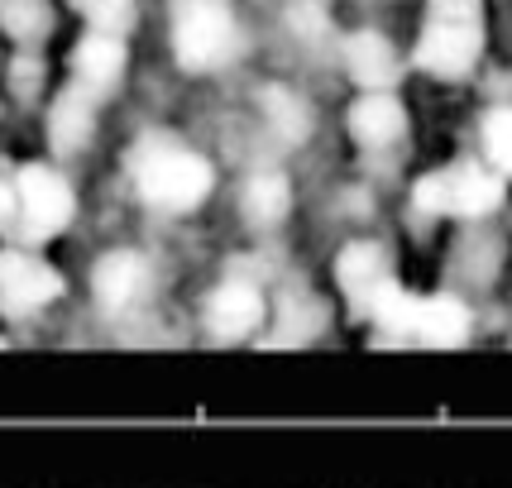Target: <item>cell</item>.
Segmentation results:
<instances>
[{"instance_id":"8992f818","label":"cell","mask_w":512,"mask_h":488,"mask_svg":"<svg viewBox=\"0 0 512 488\" xmlns=\"http://www.w3.org/2000/svg\"><path fill=\"white\" fill-rule=\"evenodd\" d=\"M168 48L187 77H216L235 67L245 29L230 0H173L168 5Z\"/></svg>"},{"instance_id":"ffe728a7","label":"cell","mask_w":512,"mask_h":488,"mask_svg":"<svg viewBox=\"0 0 512 488\" xmlns=\"http://www.w3.org/2000/svg\"><path fill=\"white\" fill-rule=\"evenodd\" d=\"M474 154L512 182V101H493L474 125Z\"/></svg>"},{"instance_id":"8fae6325","label":"cell","mask_w":512,"mask_h":488,"mask_svg":"<svg viewBox=\"0 0 512 488\" xmlns=\"http://www.w3.org/2000/svg\"><path fill=\"white\" fill-rule=\"evenodd\" d=\"M345 139L355 144L364 182L388 173L412 139V111L402 91H355L345 106Z\"/></svg>"},{"instance_id":"6da1fadb","label":"cell","mask_w":512,"mask_h":488,"mask_svg":"<svg viewBox=\"0 0 512 488\" xmlns=\"http://www.w3.org/2000/svg\"><path fill=\"white\" fill-rule=\"evenodd\" d=\"M120 182L144 216L192 221L221 192V163L182 130L149 125L120 149Z\"/></svg>"},{"instance_id":"7c38bea8","label":"cell","mask_w":512,"mask_h":488,"mask_svg":"<svg viewBox=\"0 0 512 488\" xmlns=\"http://www.w3.org/2000/svg\"><path fill=\"white\" fill-rule=\"evenodd\" d=\"M331 283H335V297H340V307L359 316V321H369L379 302L388 292L398 288V259H393V244L379 240L374 230H355L350 240L335 249L331 259Z\"/></svg>"},{"instance_id":"7a4b0ae2","label":"cell","mask_w":512,"mask_h":488,"mask_svg":"<svg viewBox=\"0 0 512 488\" xmlns=\"http://www.w3.org/2000/svg\"><path fill=\"white\" fill-rule=\"evenodd\" d=\"M512 201V182L484 163L479 154H460L446 158L436 168H426L412 178L407 187V206L431 216L436 225H479V221H498Z\"/></svg>"},{"instance_id":"ac0fdd59","label":"cell","mask_w":512,"mask_h":488,"mask_svg":"<svg viewBox=\"0 0 512 488\" xmlns=\"http://www.w3.org/2000/svg\"><path fill=\"white\" fill-rule=\"evenodd\" d=\"M335 63H340V72L350 77L355 91H398L402 72H407V58L398 53V44L374 24L350 29L335 44Z\"/></svg>"},{"instance_id":"603a6c76","label":"cell","mask_w":512,"mask_h":488,"mask_svg":"<svg viewBox=\"0 0 512 488\" xmlns=\"http://www.w3.org/2000/svg\"><path fill=\"white\" fill-rule=\"evenodd\" d=\"M15 158L0 154V240H10V230H15Z\"/></svg>"},{"instance_id":"e0dca14e","label":"cell","mask_w":512,"mask_h":488,"mask_svg":"<svg viewBox=\"0 0 512 488\" xmlns=\"http://www.w3.org/2000/svg\"><path fill=\"white\" fill-rule=\"evenodd\" d=\"M125 77H130V39L106 34V29H82L72 53H67V82L111 106L125 87Z\"/></svg>"},{"instance_id":"ba28073f","label":"cell","mask_w":512,"mask_h":488,"mask_svg":"<svg viewBox=\"0 0 512 488\" xmlns=\"http://www.w3.org/2000/svg\"><path fill=\"white\" fill-rule=\"evenodd\" d=\"M273 311V288L245 268H221L197 292V335L211 345H245L259 340Z\"/></svg>"},{"instance_id":"5b68a950","label":"cell","mask_w":512,"mask_h":488,"mask_svg":"<svg viewBox=\"0 0 512 488\" xmlns=\"http://www.w3.org/2000/svg\"><path fill=\"white\" fill-rule=\"evenodd\" d=\"M158 292H163V264L144 244H106L87 268V302L111 326L149 316Z\"/></svg>"},{"instance_id":"484cf974","label":"cell","mask_w":512,"mask_h":488,"mask_svg":"<svg viewBox=\"0 0 512 488\" xmlns=\"http://www.w3.org/2000/svg\"><path fill=\"white\" fill-rule=\"evenodd\" d=\"M0 67H5V58H0Z\"/></svg>"},{"instance_id":"9a60e30c","label":"cell","mask_w":512,"mask_h":488,"mask_svg":"<svg viewBox=\"0 0 512 488\" xmlns=\"http://www.w3.org/2000/svg\"><path fill=\"white\" fill-rule=\"evenodd\" d=\"M101 125H106V101L91 96L82 87H58L53 101L44 106V144H48V158L58 163H82V158L96 149L101 139Z\"/></svg>"},{"instance_id":"52a82bcc","label":"cell","mask_w":512,"mask_h":488,"mask_svg":"<svg viewBox=\"0 0 512 488\" xmlns=\"http://www.w3.org/2000/svg\"><path fill=\"white\" fill-rule=\"evenodd\" d=\"M374 335L383 340H402V345H465L474 335V302L455 297V292L436 288V292H412V288H393L379 302V311L369 316Z\"/></svg>"},{"instance_id":"cb8c5ba5","label":"cell","mask_w":512,"mask_h":488,"mask_svg":"<svg viewBox=\"0 0 512 488\" xmlns=\"http://www.w3.org/2000/svg\"><path fill=\"white\" fill-rule=\"evenodd\" d=\"M0 345H5V321H0Z\"/></svg>"},{"instance_id":"5bb4252c","label":"cell","mask_w":512,"mask_h":488,"mask_svg":"<svg viewBox=\"0 0 512 488\" xmlns=\"http://www.w3.org/2000/svg\"><path fill=\"white\" fill-rule=\"evenodd\" d=\"M335 321H340V297L292 278V283L273 288V311H268L259 345H283V350L316 345V340H326L335 331Z\"/></svg>"},{"instance_id":"277c9868","label":"cell","mask_w":512,"mask_h":488,"mask_svg":"<svg viewBox=\"0 0 512 488\" xmlns=\"http://www.w3.org/2000/svg\"><path fill=\"white\" fill-rule=\"evenodd\" d=\"M82 216V192L72 182V168L58 158H24L15 168V230L10 244L48 249L58 244Z\"/></svg>"},{"instance_id":"2e32d148","label":"cell","mask_w":512,"mask_h":488,"mask_svg":"<svg viewBox=\"0 0 512 488\" xmlns=\"http://www.w3.org/2000/svg\"><path fill=\"white\" fill-rule=\"evenodd\" d=\"M254 130L259 144L273 149V158L302 154L316 139V106L288 82H264L254 91Z\"/></svg>"},{"instance_id":"7402d4cb","label":"cell","mask_w":512,"mask_h":488,"mask_svg":"<svg viewBox=\"0 0 512 488\" xmlns=\"http://www.w3.org/2000/svg\"><path fill=\"white\" fill-rule=\"evenodd\" d=\"M63 5L77 10L87 29H106V34H125V39L139 20V0H63Z\"/></svg>"},{"instance_id":"d6986e66","label":"cell","mask_w":512,"mask_h":488,"mask_svg":"<svg viewBox=\"0 0 512 488\" xmlns=\"http://www.w3.org/2000/svg\"><path fill=\"white\" fill-rule=\"evenodd\" d=\"M0 91H5V101L10 106H20V111H39L53 101V91H48V63L39 48H15L5 67H0Z\"/></svg>"},{"instance_id":"9c48e42d","label":"cell","mask_w":512,"mask_h":488,"mask_svg":"<svg viewBox=\"0 0 512 488\" xmlns=\"http://www.w3.org/2000/svg\"><path fill=\"white\" fill-rule=\"evenodd\" d=\"M67 292H72V278L63 273V264L48 259V249L0 240V321H5V331L29 326L53 307H63Z\"/></svg>"},{"instance_id":"44dd1931","label":"cell","mask_w":512,"mask_h":488,"mask_svg":"<svg viewBox=\"0 0 512 488\" xmlns=\"http://www.w3.org/2000/svg\"><path fill=\"white\" fill-rule=\"evenodd\" d=\"M53 29L48 0H0V34H10L15 48H39Z\"/></svg>"},{"instance_id":"30bf717a","label":"cell","mask_w":512,"mask_h":488,"mask_svg":"<svg viewBox=\"0 0 512 488\" xmlns=\"http://www.w3.org/2000/svg\"><path fill=\"white\" fill-rule=\"evenodd\" d=\"M508 259H512V230H503V221L455 225L446 249H441V288L479 307L484 297L503 288Z\"/></svg>"},{"instance_id":"4fadbf2b","label":"cell","mask_w":512,"mask_h":488,"mask_svg":"<svg viewBox=\"0 0 512 488\" xmlns=\"http://www.w3.org/2000/svg\"><path fill=\"white\" fill-rule=\"evenodd\" d=\"M230 211L254 240L283 235L297 216V178L283 158H254L230 182Z\"/></svg>"},{"instance_id":"3957f363","label":"cell","mask_w":512,"mask_h":488,"mask_svg":"<svg viewBox=\"0 0 512 488\" xmlns=\"http://www.w3.org/2000/svg\"><path fill=\"white\" fill-rule=\"evenodd\" d=\"M484 48H489L484 0H426L407 63L422 77H436V82H465L479 72Z\"/></svg>"},{"instance_id":"d4e9b609","label":"cell","mask_w":512,"mask_h":488,"mask_svg":"<svg viewBox=\"0 0 512 488\" xmlns=\"http://www.w3.org/2000/svg\"><path fill=\"white\" fill-rule=\"evenodd\" d=\"M0 115H5V96H0Z\"/></svg>"}]
</instances>
